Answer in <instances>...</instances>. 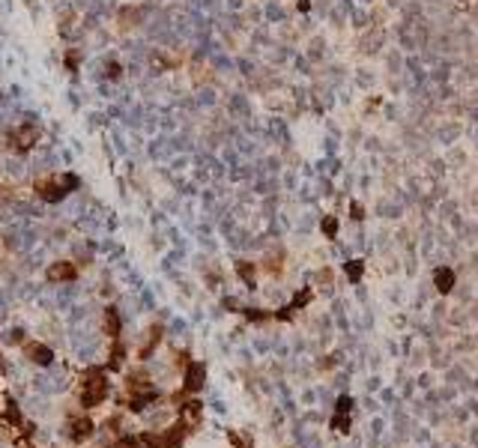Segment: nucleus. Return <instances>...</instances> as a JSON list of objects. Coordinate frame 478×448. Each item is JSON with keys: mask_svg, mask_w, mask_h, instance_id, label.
I'll return each instance as SVG.
<instances>
[{"mask_svg": "<svg viewBox=\"0 0 478 448\" xmlns=\"http://www.w3.org/2000/svg\"><path fill=\"white\" fill-rule=\"evenodd\" d=\"M87 382H84V392H81V403L84 406H99L105 397H108V379H105L102 368H87Z\"/></svg>", "mask_w": 478, "mask_h": 448, "instance_id": "1", "label": "nucleus"}, {"mask_svg": "<svg viewBox=\"0 0 478 448\" xmlns=\"http://www.w3.org/2000/svg\"><path fill=\"white\" fill-rule=\"evenodd\" d=\"M42 138V129L36 126V123H21L15 132H12V150L15 153H27V150H33L36 140Z\"/></svg>", "mask_w": 478, "mask_h": 448, "instance_id": "2", "label": "nucleus"}, {"mask_svg": "<svg viewBox=\"0 0 478 448\" xmlns=\"http://www.w3.org/2000/svg\"><path fill=\"white\" fill-rule=\"evenodd\" d=\"M36 191H39V197H42V200H48V203H60V200L69 194V191L60 186V179H54V176H48V179H39V182H36Z\"/></svg>", "mask_w": 478, "mask_h": 448, "instance_id": "3", "label": "nucleus"}, {"mask_svg": "<svg viewBox=\"0 0 478 448\" xmlns=\"http://www.w3.org/2000/svg\"><path fill=\"white\" fill-rule=\"evenodd\" d=\"M78 278V266L75 263H54L48 269V281H72Z\"/></svg>", "mask_w": 478, "mask_h": 448, "instance_id": "4", "label": "nucleus"}, {"mask_svg": "<svg viewBox=\"0 0 478 448\" xmlns=\"http://www.w3.org/2000/svg\"><path fill=\"white\" fill-rule=\"evenodd\" d=\"M102 323H105V335H111V338H117L120 329H123V320H120V311L111 305V308H105L102 314Z\"/></svg>", "mask_w": 478, "mask_h": 448, "instance_id": "5", "label": "nucleus"}, {"mask_svg": "<svg viewBox=\"0 0 478 448\" xmlns=\"http://www.w3.org/2000/svg\"><path fill=\"white\" fill-rule=\"evenodd\" d=\"M204 385V364L191 362L186 368V392H197Z\"/></svg>", "mask_w": 478, "mask_h": 448, "instance_id": "6", "label": "nucleus"}, {"mask_svg": "<svg viewBox=\"0 0 478 448\" xmlns=\"http://www.w3.org/2000/svg\"><path fill=\"white\" fill-rule=\"evenodd\" d=\"M27 356L33 359L36 364H51L54 362V350L51 347H45V344H27Z\"/></svg>", "mask_w": 478, "mask_h": 448, "instance_id": "7", "label": "nucleus"}, {"mask_svg": "<svg viewBox=\"0 0 478 448\" xmlns=\"http://www.w3.org/2000/svg\"><path fill=\"white\" fill-rule=\"evenodd\" d=\"M90 433H93V421L90 418H78V421L69 424V439H75V442H84Z\"/></svg>", "mask_w": 478, "mask_h": 448, "instance_id": "8", "label": "nucleus"}, {"mask_svg": "<svg viewBox=\"0 0 478 448\" xmlns=\"http://www.w3.org/2000/svg\"><path fill=\"white\" fill-rule=\"evenodd\" d=\"M155 397H158V395H155L153 389H144L141 395H135L132 400H129V410H132V413H141V410H144L147 403H153Z\"/></svg>", "mask_w": 478, "mask_h": 448, "instance_id": "9", "label": "nucleus"}, {"mask_svg": "<svg viewBox=\"0 0 478 448\" xmlns=\"http://www.w3.org/2000/svg\"><path fill=\"white\" fill-rule=\"evenodd\" d=\"M183 436H186V427L176 424L173 431H168L165 436H162V448H180L183 445Z\"/></svg>", "mask_w": 478, "mask_h": 448, "instance_id": "10", "label": "nucleus"}, {"mask_svg": "<svg viewBox=\"0 0 478 448\" xmlns=\"http://www.w3.org/2000/svg\"><path fill=\"white\" fill-rule=\"evenodd\" d=\"M3 406H6V410H3V415L9 418V424H21V410H18L15 400H12V397H6V400H3Z\"/></svg>", "mask_w": 478, "mask_h": 448, "instance_id": "11", "label": "nucleus"}, {"mask_svg": "<svg viewBox=\"0 0 478 448\" xmlns=\"http://www.w3.org/2000/svg\"><path fill=\"white\" fill-rule=\"evenodd\" d=\"M60 179V186L66 191H75L78 186H81V179H78V173H63V176H57Z\"/></svg>", "mask_w": 478, "mask_h": 448, "instance_id": "12", "label": "nucleus"}, {"mask_svg": "<svg viewBox=\"0 0 478 448\" xmlns=\"http://www.w3.org/2000/svg\"><path fill=\"white\" fill-rule=\"evenodd\" d=\"M120 75H123V66H120V63H108V78H111V81H117Z\"/></svg>", "mask_w": 478, "mask_h": 448, "instance_id": "13", "label": "nucleus"}, {"mask_svg": "<svg viewBox=\"0 0 478 448\" xmlns=\"http://www.w3.org/2000/svg\"><path fill=\"white\" fill-rule=\"evenodd\" d=\"M66 69L69 72H78V54H75V51L66 54Z\"/></svg>", "mask_w": 478, "mask_h": 448, "instance_id": "14", "label": "nucleus"}]
</instances>
